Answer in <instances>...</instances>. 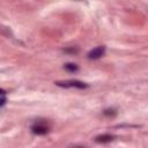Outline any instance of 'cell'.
<instances>
[{
	"instance_id": "cell-1",
	"label": "cell",
	"mask_w": 148,
	"mask_h": 148,
	"mask_svg": "<svg viewBox=\"0 0 148 148\" xmlns=\"http://www.w3.org/2000/svg\"><path fill=\"white\" fill-rule=\"evenodd\" d=\"M56 86L62 87V88H77V89H86L88 88V84L79 81V80H66V81H56Z\"/></svg>"
},
{
	"instance_id": "cell-2",
	"label": "cell",
	"mask_w": 148,
	"mask_h": 148,
	"mask_svg": "<svg viewBox=\"0 0 148 148\" xmlns=\"http://www.w3.org/2000/svg\"><path fill=\"white\" fill-rule=\"evenodd\" d=\"M104 53H105V46L104 45L97 46L88 52V58L89 59H99L101 57L104 56Z\"/></svg>"
},
{
	"instance_id": "cell-3",
	"label": "cell",
	"mask_w": 148,
	"mask_h": 148,
	"mask_svg": "<svg viewBox=\"0 0 148 148\" xmlns=\"http://www.w3.org/2000/svg\"><path fill=\"white\" fill-rule=\"evenodd\" d=\"M31 132L37 135H44V134L49 133V127L44 124H35L31 127Z\"/></svg>"
},
{
	"instance_id": "cell-4",
	"label": "cell",
	"mask_w": 148,
	"mask_h": 148,
	"mask_svg": "<svg viewBox=\"0 0 148 148\" xmlns=\"http://www.w3.org/2000/svg\"><path fill=\"white\" fill-rule=\"evenodd\" d=\"M112 140H113V135H110V134H102L95 138V141L97 143H108V142H111Z\"/></svg>"
},
{
	"instance_id": "cell-5",
	"label": "cell",
	"mask_w": 148,
	"mask_h": 148,
	"mask_svg": "<svg viewBox=\"0 0 148 148\" xmlns=\"http://www.w3.org/2000/svg\"><path fill=\"white\" fill-rule=\"evenodd\" d=\"M64 67H65V69H66V71H68V72H76V71L79 69L77 65H75V64H72V62H68V64H66Z\"/></svg>"
},
{
	"instance_id": "cell-6",
	"label": "cell",
	"mask_w": 148,
	"mask_h": 148,
	"mask_svg": "<svg viewBox=\"0 0 148 148\" xmlns=\"http://www.w3.org/2000/svg\"><path fill=\"white\" fill-rule=\"evenodd\" d=\"M103 113H104V116H108V117H114L117 112L114 109H106L103 111Z\"/></svg>"
},
{
	"instance_id": "cell-7",
	"label": "cell",
	"mask_w": 148,
	"mask_h": 148,
	"mask_svg": "<svg viewBox=\"0 0 148 148\" xmlns=\"http://www.w3.org/2000/svg\"><path fill=\"white\" fill-rule=\"evenodd\" d=\"M79 51V49H76V47H72V49H66L65 50V52H72V53H76Z\"/></svg>"
},
{
	"instance_id": "cell-8",
	"label": "cell",
	"mask_w": 148,
	"mask_h": 148,
	"mask_svg": "<svg viewBox=\"0 0 148 148\" xmlns=\"http://www.w3.org/2000/svg\"><path fill=\"white\" fill-rule=\"evenodd\" d=\"M5 103H6V98L3 97V98H1V99H0V106H1V105H3Z\"/></svg>"
},
{
	"instance_id": "cell-9",
	"label": "cell",
	"mask_w": 148,
	"mask_h": 148,
	"mask_svg": "<svg viewBox=\"0 0 148 148\" xmlns=\"http://www.w3.org/2000/svg\"><path fill=\"white\" fill-rule=\"evenodd\" d=\"M5 92H6V91H5L3 89H1V88H0V95H3Z\"/></svg>"
},
{
	"instance_id": "cell-10",
	"label": "cell",
	"mask_w": 148,
	"mask_h": 148,
	"mask_svg": "<svg viewBox=\"0 0 148 148\" xmlns=\"http://www.w3.org/2000/svg\"><path fill=\"white\" fill-rule=\"evenodd\" d=\"M74 148H84V147H74Z\"/></svg>"
}]
</instances>
